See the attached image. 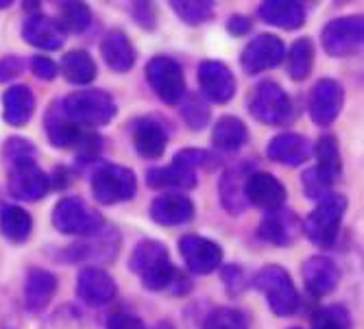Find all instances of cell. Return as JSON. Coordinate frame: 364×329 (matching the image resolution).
Instances as JSON below:
<instances>
[{
	"instance_id": "27",
	"label": "cell",
	"mask_w": 364,
	"mask_h": 329,
	"mask_svg": "<svg viewBox=\"0 0 364 329\" xmlns=\"http://www.w3.org/2000/svg\"><path fill=\"white\" fill-rule=\"evenodd\" d=\"M249 173L245 166L231 168L223 175L220 179V201L229 214H240L247 210V196H245V183H247Z\"/></svg>"
},
{
	"instance_id": "24",
	"label": "cell",
	"mask_w": 364,
	"mask_h": 329,
	"mask_svg": "<svg viewBox=\"0 0 364 329\" xmlns=\"http://www.w3.org/2000/svg\"><path fill=\"white\" fill-rule=\"evenodd\" d=\"M33 112H36V98L26 85H16L3 96V118L11 126H24Z\"/></svg>"
},
{
	"instance_id": "21",
	"label": "cell",
	"mask_w": 364,
	"mask_h": 329,
	"mask_svg": "<svg viewBox=\"0 0 364 329\" xmlns=\"http://www.w3.org/2000/svg\"><path fill=\"white\" fill-rule=\"evenodd\" d=\"M22 38L36 48L57 50L63 44V28L59 22L46 16H33L22 26Z\"/></svg>"
},
{
	"instance_id": "20",
	"label": "cell",
	"mask_w": 364,
	"mask_h": 329,
	"mask_svg": "<svg viewBox=\"0 0 364 329\" xmlns=\"http://www.w3.org/2000/svg\"><path fill=\"white\" fill-rule=\"evenodd\" d=\"M267 153L273 161L284 163V166H301L304 161H308L312 149L310 142L299 134H282L269 142Z\"/></svg>"
},
{
	"instance_id": "15",
	"label": "cell",
	"mask_w": 364,
	"mask_h": 329,
	"mask_svg": "<svg viewBox=\"0 0 364 329\" xmlns=\"http://www.w3.org/2000/svg\"><path fill=\"white\" fill-rule=\"evenodd\" d=\"M247 203H253L262 210H279L286 203V188L284 183L269 173H253L245 183Z\"/></svg>"
},
{
	"instance_id": "13",
	"label": "cell",
	"mask_w": 364,
	"mask_h": 329,
	"mask_svg": "<svg viewBox=\"0 0 364 329\" xmlns=\"http://www.w3.org/2000/svg\"><path fill=\"white\" fill-rule=\"evenodd\" d=\"M50 188L48 175L38 168L36 161L20 163V166H11V177H9V192L11 196L20 201H40L46 196Z\"/></svg>"
},
{
	"instance_id": "23",
	"label": "cell",
	"mask_w": 364,
	"mask_h": 329,
	"mask_svg": "<svg viewBox=\"0 0 364 329\" xmlns=\"http://www.w3.org/2000/svg\"><path fill=\"white\" fill-rule=\"evenodd\" d=\"M259 18L273 26L292 31L299 28L306 22V9L304 5L294 3V0H269L257 9Z\"/></svg>"
},
{
	"instance_id": "29",
	"label": "cell",
	"mask_w": 364,
	"mask_h": 329,
	"mask_svg": "<svg viewBox=\"0 0 364 329\" xmlns=\"http://www.w3.org/2000/svg\"><path fill=\"white\" fill-rule=\"evenodd\" d=\"M151 188L164 190V188H177V190H190L196 185V173L179 161H173L166 168H155L146 177Z\"/></svg>"
},
{
	"instance_id": "9",
	"label": "cell",
	"mask_w": 364,
	"mask_h": 329,
	"mask_svg": "<svg viewBox=\"0 0 364 329\" xmlns=\"http://www.w3.org/2000/svg\"><path fill=\"white\" fill-rule=\"evenodd\" d=\"M323 48L332 57H349L362 48L364 22L360 16H347L332 20L323 28Z\"/></svg>"
},
{
	"instance_id": "10",
	"label": "cell",
	"mask_w": 364,
	"mask_h": 329,
	"mask_svg": "<svg viewBox=\"0 0 364 329\" xmlns=\"http://www.w3.org/2000/svg\"><path fill=\"white\" fill-rule=\"evenodd\" d=\"M284 57H286L284 42L277 36H271V33H262V36H257L247 44L240 61L249 75H257L269 68H275L277 63H282Z\"/></svg>"
},
{
	"instance_id": "19",
	"label": "cell",
	"mask_w": 364,
	"mask_h": 329,
	"mask_svg": "<svg viewBox=\"0 0 364 329\" xmlns=\"http://www.w3.org/2000/svg\"><path fill=\"white\" fill-rule=\"evenodd\" d=\"M338 279H341V273L332 259L314 255L304 264V281L314 297H325V294L334 292V288L338 286Z\"/></svg>"
},
{
	"instance_id": "14",
	"label": "cell",
	"mask_w": 364,
	"mask_h": 329,
	"mask_svg": "<svg viewBox=\"0 0 364 329\" xmlns=\"http://www.w3.org/2000/svg\"><path fill=\"white\" fill-rule=\"evenodd\" d=\"M198 85L212 103H227L236 94V79L223 61H203L198 65Z\"/></svg>"
},
{
	"instance_id": "26",
	"label": "cell",
	"mask_w": 364,
	"mask_h": 329,
	"mask_svg": "<svg viewBox=\"0 0 364 329\" xmlns=\"http://www.w3.org/2000/svg\"><path fill=\"white\" fill-rule=\"evenodd\" d=\"M168 144L166 131L153 120H140L134 129V146L146 159H157L164 155Z\"/></svg>"
},
{
	"instance_id": "3",
	"label": "cell",
	"mask_w": 364,
	"mask_h": 329,
	"mask_svg": "<svg viewBox=\"0 0 364 329\" xmlns=\"http://www.w3.org/2000/svg\"><path fill=\"white\" fill-rule=\"evenodd\" d=\"M347 210V199L343 194H327L325 199L318 201V205L312 210V214L304 220V232L316 247H332L338 236V227L343 222Z\"/></svg>"
},
{
	"instance_id": "48",
	"label": "cell",
	"mask_w": 364,
	"mask_h": 329,
	"mask_svg": "<svg viewBox=\"0 0 364 329\" xmlns=\"http://www.w3.org/2000/svg\"><path fill=\"white\" fill-rule=\"evenodd\" d=\"M292 329H296V327H292Z\"/></svg>"
},
{
	"instance_id": "45",
	"label": "cell",
	"mask_w": 364,
	"mask_h": 329,
	"mask_svg": "<svg viewBox=\"0 0 364 329\" xmlns=\"http://www.w3.org/2000/svg\"><path fill=\"white\" fill-rule=\"evenodd\" d=\"M22 72V61L14 55L0 59V81H9Z\"/></svg>"
},
{
	"instance_id": "37",
	"label": "cell",
	"mask_w": 364,
	"mask_h": 329,
	"mask_svg": "<svg viewBox=\"0 0 364 329\" xmlns=\"http://www.w3.org/2000/svg\"><path fill=\"white\" fill-rule=\"evenodd\" d=\"M59 11H61V28L65 26L68 31L81 33L92 22V11L83 3H63Z\"/></svg>"
},
{
	"instance_id": "11",
	"label": "cell",
	"mask_w": 364,
	"mask_h": 329,
	"mask_svg": "<svg viewBox=\"0 0 364 329\" xmlns=\"http://www.w3.org/2000/svg\"><path fill=\"white\" fill-rule=\"evenodd\" d=\"M343 101H345V94L338 81L334 79H321L310 94V118L318 124V126H327L332 124L341 109H343Z\"/></svg>"
},
{
	"instance_id": "12",
	"label": "cell",
	"mask_w": 364,
	"mask_h": 329,
	"mask_svg": "<svg viewBox=\"0 0 364 329\" xmlns=\"http://www.w3.org/2000/svg\"><path fill=\"white\" fill-rule=\"evenodd\" d=\"M179 251L188 269L196 275L214 273L223 261V249L201 236H183L179 240Z\"/></svg>"
},
{
	"instance_id": "5",
	"label": "cell",
	"mask_w": 364,
	"mask_h": 329,
	"mask_svg": "<svg viewBox=\"0 0 364 329\" xmlns=\"http://www.w3.org/2000/svg\"><path fill=\"white\" fill-rule=\"evenodd\" d=\"M255 288L267 297L271 310L277 316H292L299 308V294L290 279V275L279 266H264L255 279Z\"/></svg>"
},
{
	"instance_id": "2",
	"label": "cell",
	"mask_w": 364,
	"mask_h": 329,
	"mask_svg": "<svg viewBox=\"0 0 364 329\" xmlns=\"http://www.w3.org/2000/svg\"><path fill=\"white\" fill-rule=\"evenodd\" d=\"M129 266H131V271L142 277V284L149 290L168 288L175 277V269L171 264L168 251L157 240L140 242L136 247L134 255H131Z\"/></svg>"
},
{
	"instance_id": "46",
	"label": "cell",
	"mask_w": 364,
	"mask_h": 329,
	"mask_svg": "<svg viewBox=\"0 0 364 329\" xmlns=\"http://www.w3.org/2000/svg\"><path fill=\"white\" fill-rule=\"evenodd\" d=\"M251 28V22L242 16H236V18H231L229 22V31L234 33V36H245V33Z\"/></svg>"
},
{
	"instance_id": "16",
	"label": "cell",
	"mask_w": 364,
	"mask_h": 329,
	"mask_svg": "<svg viewBox=\"0 0 364 329\" xmlns=\"http://www.w3.org/2000/svg\"><path fill=\"white\" fill-rule=\"evenodd\" d=\"M299 220L296 216L288 210H271L267 212V216L262 218L259 222V229L257 234L262 240H267L271 244H277V247H288L294 242V238L299 236Z\"/></svg>"
},
{
	"instance_id": "33",
	"label": "cell",
	"mask_w": 364,
	"mask_h": 329,
	"mask_svg": "<svg viewBox=\"0 0 364 329\" xmlns=\"http://www.w3.org/2000/svg\"><path fill=\"white\" fill-rule=\"evenodd\" d=\"M314 65V46L310 40H296L288 53V75L294 81H304L310 77Z\"/></svg>"
},
{
	"instance_id": "42",
	"label": "cell",
	"mask_w": 364,
	"mask_h": 329,
	"mask_svg": "<svg viewBox=\"0 0 364 329\" xmlns=\"http://www.w3.org/2000/svg\"><path fill=\"white\" fill-rule=\"evenodd\" d=\"M175 161L183 163V166H188L190 171H196V168H201V166H214L216 163V157L208 151H196V149H186L181 153L175 155Z\"/></svg>"
},
{
	"instance_id": "18",
	"label": "cell",
	"mask_w": 364,
	"mask_h": 329,
	"mask_svg": "<svg viewBox=\"0 0 364 329\" xmlns=\"http://www.w3.org/2000/svg\"><path fill=\"white\" fill-rule=\"evenodd\" d=\"M192 216H194V205H192V201L188 199V196L181 194V192L161 194L151 205V218L157 225H166V227L183 225Z\"/></svg>"
},
{
	"instance_id": "43",
	"label": "cell",
	"mask_w": 364,
	"mask_h": 329,
	"mask_svg": "<svg viewBox=\"0 0 364 329\" xmlns=\"http://www.w3.org/2000/svg\"><path fill=\"white\" fill-rule=\"evenodd\" d=\"M31 68H33V72H36V77L42 79V81H50V79H55L57 72H59L57 63L50 61L48 57H36V59L31 61Z\"/></svg>"
},
{
	"instance_id": "44",
	"label": "cell",
	"mask_w": 364,
	"mask_h": 329,
	"mask_svg": "<svg viewBox=\"0 0 364 329\" xmlns=\"http://www.w3.org/2000/svg\"><path fill=\"white\" fill-rule=\"evenodd\" d=\"M107 329H146L144 323L138 316H131V314H114L107 320Z\"/></svg>"
},
{
	"instance_id": "34",
	"label": "cell",
	"mask_w": 364,
	"mask_h": 329,
	"mask_svg": "<svg viewBox=\"0 0 364 329\" xmlns=\"http://www.w3.org/2000/svg\"><path fill=\"white\" fill-rule=\"evenodd\" d=\"M332 183H334V177L327 175L325 171H321L318 166L306 171L301 177V185H304L306 196L308 199H314V201H321L327 194H332Z\"/></svg>"
},
{
	"instance_id": "31",
	"label": "cell",
	"mask_w": 364,
	"mask_h": 329,
	"mask_svg": "<svg viewBox=\"0 0 364 329\" xmlns=\"http://www.w3.org/2000/svg\"><path fill=\"white\" fill-rule=\"evenodd\" d=\"M61 75L73 85H87L96 77V63L85 50H73L61 61Z\"/></svg>"
},
{
	"instance_id": "36",
	"label": "cell",
	"mask_w": 364,
	"mask_h": 329,
	"mask_svg": "<svg viewBox=\"0 0 364 329\" xmlns=\"http://www.w3.org/2000/svg\"><path fill=\"white\" fill-rule=\"evenodd\" d=\"M316 159H318V168L336 179V175L341 173V153H338V144L332 136H325L318 140Z\"/></svg>"
},
{
	"instance_id": "1",
	"label": "cell",
	"mask_w": 364,
	"mask_h": 329,
	"mask_svg": "<svg viewBox=\"0 0 364 329\" xmlns=\"http://www.w3.org/2000/svg\"><path fill=\"white\" fill-rule=\"evenodd\" d=\"M63 116L77 126H103L116 116L114 98L103 90H81L59 105Z\"/></svg>"
},
{
	"instance_id": "32",
	"label": "cell",
	"mask_w": 364,
	"mask_h": 329,
	"mask_svg": "<svg viewBox=\"0 0 364 329\" xmlns=\"http://www.w3.org/2000/svg\"><path fill=\"white\" fill-rule=\"evenodd\" d=\"M0 229L11 242H24L33 232V218L18 205H7L0 210Z\"/></svg>"
},
{
	"instance_id": "7",
	"label": "cell",
	"mask_w": 364,
	"mask_h": 329,
	"mask_svg": "<svg viewBox=\"0 0 364 329\" xmlns=\"http://www.w3.org/2000/svg\"><path fill=\"white\" fill-rule=\"evenodd\" d=\"M249 112L255 120L269 124V126H279L286 124L292 118V103L288 94L277 85L275 81H262L249 101Z\"/></svg>"
},
{
	"instance_id": "22",
	"label": "cell",
	"mask_w": 364,
	"mask_h": 329,
	"mask_svg": "<svg viewBox=\"0 0 364 329\" xmlns=\"http://www.w3.org/2000/svg\"><path fill=\"white\" fill-rule=\"evenodd\" d=\"M57 290V277L48 271L33 269L26 275L24 281V303L31 312H42L50 299L55 297Z\"/></svg>"
},
{
	"instance_id": "28",
	"label": "cell",
	"mask_w": 364,
	"mask_h": 329,
	"mask_svg": "<svg viewBox=\"0 0 364 329\" xmlns=\"http://www.w3.org/2000/svg\"><path fill=\"white\" fill-rule=\"evenodd\" d=\"M249 134H247V126L240 118L234 116H223L212 131V142L216 149L225 151V153H234L238 149L245 146Z\"/></svg>"
},
{
	"instance_id": "41",
	"label": "cell",
	"mask_w": 364,
	"mask_h": 329,
	"mask_svg": "<svg viewBox=\"0 0 364 329\" xmlns=\"http://www.w3.org/2000/svg\"><path fill=\"white\" fill-rule=\"evenodd\" d=\"M208 329H247V320L238 310H218L210 316Z\"/></svg>"
},
{
	"instance_id": "6",
	"label": "cell",
	"mask_w": 364,
	"mask_h": 329,
	"mask_svg": "<svg viewBox=\"0 0 364 329\" xmlns=\"http://www.w3.org/2000/svg\"><path fill=\"white\" fill-rule=\"evenodd\" d=\"M136 190H138V181L134 171L116 166V163H105L92 177V194L103 205H116L134 199Z\"/></svg>"
},
{
	"instance_id": "40",
	"label": "cell",
	"mask_w": 364,
	"mask_h": 329,
	"mask_svg": "<svg viewBox=\"0 0 364 329\" xmlns=\"http://www.w3.org/2000/svg\"><path fill=\"white\" fill-rule=\"evenodd\" d=\"M5 157L9 161V168L11 166H20V163H28V161H36V149L28 140L22 138H14L7 142L5 146Z\"/></svg>"
},
{
	"instance_id": "30",
	"label": "cell",
	"mask_w": 364,
	"mask_h": 329,
	"mask_svg": "<svg viewBox=\"0 0 364 329\" xmlns=\"http://www.w3.org/2000/svg\"><path fill=\"white\" fill-rule=\"evenodd\" d=\"M46 134H48V138H50V142L55 146L65 149V146H75L79 142L83 129L65 118L63 112H61V107L55 103L53 109L46 116Z\"/></svg>"
},
{
	"instance_id": "38",
	"label": "cell",
	"mask_w": 364,
	"mask_h": 329,
	"mask_svg": "<svg viewBox=\"0 0 364 329\" xmlns=\"http://www.w3.org/2000/svg\"><path fill=\"white\" fill-rule=\"evenodd\" d=\"M312 329H349V316L343 308H325L314 314Z\"/></svg>"
},
{
	"instance_id": "4",
	"label": "cell",
	"mask_w": 364,
	"mask_h": 329,
	"mask_svg": "<svg viewBox=\"0 0 364 329\" xmlns=\"http://www.w3.org/2000/svg\"><path fill=\"white\" fill-rule=\"evenodd\" d=\"M53 225L65 236H94L103 229V216L79 196H65L55 205Z\"/></svg>"
},
{
	"instance_id": "17",
	"label": "cell",
	"mask_w": 364,
	"mask_h": 329,
	"mask_svg": "<svg viewBox=\"0 0 364 329\" xmlns=\"http://www.w3.org/2000/svg\"><path fill=\"white\" fill-rule=\"evenodd\" d=\"M77 292L87 306L101 308L116 297V281L101 269H83L77 281Z\"/></svg>"
},
{
	"instance_id": "35",
	"label": "cell",
	"mask_w": 364,
	"mask_h": 329,
	"mask_svg": "<svg viewBox=\"0 0 364 329\" xmlns=\"http://www.w3.org/2000/svg\"><path fill=\"white\" fill-rule=\"evenodd\" d=\"M171 7L175 9V14L186 22V24H201L205 22L214 7L210 0H183V3H179V0H175V3H171Z\"/></svg>"
},
{
	"instance_id": "39",
	"label": "cell",
	"mask_w": 364,
	"mask_h": 329,
	"mask_svg": "<svg viewBox=\"0 0 364 329\" xmlns=\"http://www.w3.org/2000/svg\"><path fill=\"white\" fill-rule=\"evenodd\" d=\"M181 116L188 122L190 129H203L210 120V109L198 101L196 96H188V101L181 105Z\"/></svg>"
},
{
	"instance_id": "8",
	"label": "cell",
	"mask_w": 364,
	"mask_h": 329,
	"mask_svg": "<svg viewBox=\"0 0 364 329\" xmlns=\"http://www.w3.org/2000/svg\"><path fill=\"white\" fill-rule=\"evenodd\" d=\"M146 79L164 103L177 105L186 96V79L181 65L171 57H153L146 65Z\"/></svg>"
},
{
	"instance_id": "47",
	"label": "cell",
	"mask_w": 364,
	"mask_h": 329,
	"mask_svg": "<svg viewBox=\"0 0 364 329\" xmlns=\"http://www.w3.org/2000/svg\"><path fill=\"white\" fill-rule=\"evenodd\" d=\"M155 329H173V325H171V323H159Z\"/></svg>"
},
{
	"instance_id": "25",
	"label": "cell",
	"mask_w": 364,
	"mask_h": 329,
	"mask_svg": "<svg viewBox=\"0 0 364 329\" xmlns=\"http://www.w3.org/2000/svg\"><path fill=\"white\" fill-rule=\"evenodd\" d=\"M101 53H103L105 63L114 72H129L136 63V48L120 31L109 33V36L103 40Z\"/></svg>"
}]
</instances>
